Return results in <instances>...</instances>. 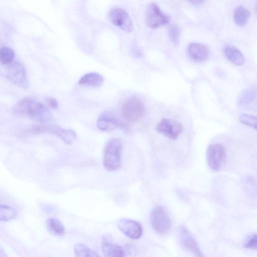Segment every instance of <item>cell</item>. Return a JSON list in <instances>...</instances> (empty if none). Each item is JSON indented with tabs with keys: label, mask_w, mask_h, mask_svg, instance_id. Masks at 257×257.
<instances>
[{
	"label": "cell",
	"mask_w": 257,
	"mask_h": 257,
	"mask_svg": "<svg viewBox=\"0 0 257 257\" xmlns=\"http://www.w3.org/2000/svg\"><path fill=\"white\" fill-rule=\"evenodd\" d=\"M16 113L37 119L42 122L52 120V116L48 108L41 102L32 97L25 98L16 105Z\"/></svg>",
	"instance_id": "1"
},
{
	"label": "cell",
	"mask_w": 257,
	"mask_h": 257,
	"mask_svg": "<svg viewBox=\"0 0 257 257\" xmlns=\"http://www.w3.org/2000/svg\"><path fill=\"white\" fill-rule=\"evenodd\" d=\"M122 142L120 139L113 138L109 140L104 148L103 166L109 171L118 169L121 166Z\"/></svg>",
	"instance_id": "2"
},
{
	"label": "cell",
	"mask_w": 257,
	"mask_h": 257,
	"mask_svg": "<svg viewBox=\"0 0 257 257\" xmlns=\"http://www.w3.org/2000/svg\"><path fill=\"white\" fill-rule=\"evenodd\" d=\"M27 133L30 134H50L57 136L67 145H71L75 141L77 135L71 129H64L55 125L35 124L30 126Z\"/></svg>",
	"instance_id": "3"
},
{
	"label": "cell",
	"mask_w": 257,
	"mask_h": 257,
	"mask_svg": "<svg viewBox=\"0 0 257 257\" xmlns=\"http://www.w3.org/2000/svg\"><path fill=\"white\" fill-rule=\"evenodd\" d=\"M121 113L126 120L137 121L145 113V107L143 102L138 98L133 97L127 99L123 103Z\"/></svg>",
	"instance_id": "4"
},
{
	"label": "cell",
	"mask_w": 257,
	"mask_h": 257,
	"mask_svg": "<svg viewBox=\"0 0 257 257\" xmlns=\"http://www.w3.org/2000/svg\"><path fill=\"white\" fill-rule=\"evenodd\" d=\"M206 158L209 167L214 171L222 169L225 164L226 151L221 144H212L207 149Z\"/></svg>",
	"instance_id": "5"
},
{
	"label": "cell",
	"mask_w": 257,
	"mask_h": 257,
	"mask_svg": "<svg viewBox=\"0 0 257 257\" xmlns=\"http://www.w3.org/2000/svg\"><path fill=\"white\" fill-rule=\"evenodd\" d=\"M6 75L9 81L15 85L22 88L28 86L26 70L20 62H13L7 65Z\"/></svg>",
	"instance_id": "6"
},
{
	"label": "cell",
	"mask_w": 257,
	"mask_h": 257,
	"mask_svg": "<svg viewBox=\"0 0 257 257\" xmlns=\"http://www.w3.org/2000/svg\"><path fill=\"white\" fill-rule=\"evenodd\" d=\"M145 19L148 27L156 29L168 23L170 17L163 14L156 4L152 3L146 10Z\"/></svg>",
	"instance_id": "7"
},
{
	"label": "cell",
	"mask_w": 257,
	"mask_h": 257,
	"mask_svg": "<svg viewBox=\"0 0 257 257\" xmlns=\"http://www.w3.org/2000/svg\"><path fill=\"white\" fill-rule=\"evenodd\" d=\"M150 220L153 228L158 233H167L171 227V221L169 216L162 206H158L153 210Z\"/></svg>",
	"instance_id": "8"
},
{
	"label": "cell",
	"mask_w": 257,
	"mask_h": 257,
	"mask_svg": "<svg viewBox=\"0 0 257 257\" xmlns=\"http://www.w3.org/2000/svg\"><path fill=\"white\" fill-rule=\"evenodd\" d=\"M156 130L166 137L175 140L183 131L182 124L173 119L163 118L157 124Z\"/></svg>",
	"instance_id": "9"
},
{
	"label": "cell",
	"mask_w": 257,
	"mask_h": 257,
	"mask_svg": "<svg viewBox=\"0 0 257 257\" xmlns=\"http://www.w3.org/2000/svg\"><path fill=\"white\" fill-rule=\"evenodd\" d=\"M110 21L126 32L130 33L133 30V25L128 14L120 8L111 10L108 14Z\"/></svg>",
	"instance_id": "10"
},
{
	"label": "cell",
	"mask_w": 257,
	"mask_h": 257,
	"mask_svg": "<svg viewBox=\"0 0 257 257\" xmlns=\"http://www.w3.org/2000/svg\"><path fill=\"white\" fill-rule=\"evenodd\" d=\"M178 231L179 238L184 249L196 256H204L196 240L186 227L181 226Z\"/></svg>",
	"instance_id": "11"
},
{
	"label": "cell",
	"mask_w": 257,
	"mask_h": 257,
	"mask_svg": "<svg viewBox=\"0 0 257 257\" xmlns=\"http://www.w3.org/2000/svg\"><path fill=\"white\" fill-rule=\"evenodd\" d=\"M117 226L121 232L131 239H138L143 234L141 224L135 220L121 218L117 221Z\"/></svg>",
	"instance_id": "12"
},
{
	"label": "cell",
	"mask_w": 257,
	"mask_h": 257,
	"mask_svg": "<svg viewBox=\"0 0 257 257\" xmlns=\"http://www.w3.org/2000/svg\"><path fill=\"white\" fill-rule=\"evenodd\" d=\"M237 104L243 109L257 111V88L250 87L243 90L239 95Z\"/></svg>",
	"instance_id": "13"
},
{
	"label": "cell",
	"mask_w": 257,
	"mask_h": 257,
	"mask_svg": "<svg viewBox=\"0 0 257 257\" xmlns=\"http://www.w3.org/2000/svg\"><path fill=\"white\" fill-rule=\"evenodd\" d=\"M97 126L103 131H111L117 128H126L125 124L114 114L104 112L100 114L97 120Z\"/></svg>",
	"instance_id": "14"
},
{
	"label": "cell",
	"mask_w": 257,
	"mask_h": 257,
	"mask_svg": "<svg viewBox=\"0 0 257 257\" xmlns=\"http://www.w3.org/2000/svg\"><path fill=\"white\" fill-rule=\"evenodd\" d=\"M188 52L192 59L199 62L205 61L209 55V50L206 46L196 43L189 45Z\"/></svg>",
	"instance_id": "15"
},
{
	"label": "cell",
	"mask_w": 257,
	"mask_h": 257,
	"mask_svg": "<svg viewBox=\"0 0 257 257\" xmlns=\"http://www.w3.org/2000/svg\"><path fill=\"white\" fill-rule=\"evenodd\" d=\"M103 83V76L95 72H90L82 76L78 81L80 85L98 87Z\"/></svg>",
	"instance_id": "16"
},
{
	"label": "cell",
	"mask_w": 257,
	"mask_h": 257,
	"mask_svg": "<svg viewBox=\"0 0 257 257\" xmlns=\"http://www.w3.org/2000/svg\"><path fill=\"white\" fill-rule=\"evenodd\" d=\"M224 53L226 58L236 65L241 66L244 62L245 59L243 55L233 46H226L224 48Z\"/></svg>",
	"instance_id": "17"
},
{
	"label": "cell",
	"mask_w": 257,
	"mask_h": 257,
	"mask_svg": "<svg viewBox=\"0 0 257 257\" xmlns=\"http://www.w3.org/2000/svg\"><path fill=\"white\" fill-rule=\"evenodd\" d=\"M102 251L105 256L122 257L124 256V251L118 245L103 241L101 244Z\"/></svg>",
	"instance_id": "18"
},
{
	"label": "cell",
	"mask_w": 257,
	"mask_h": 257,
	"mask_svg": "<svg viewBox=\"0 0 257 257\" xmlns=\"http://www.w3.org/2000/svg\"><path fill=\"white\" fill-rule=\"evenodd\" d=\"M250 16L249 11L242 6L236 7L233 13V20L239 26H244L247 23Z\"/></svg>",
	"instance_id": "19"
},
{
	"label": "cell",
	"mask_w": 257,
	"mask_h": 257,
	"mask_svg": "<svg viewBox=\"0 0 257 257\" xmlns=\"http://www.w3.org/2000/svg\"><path fill=\"white\" fill-rule=\"evenodd\" d=\"M47 226L52 233L58 236L65 234V228L61 221L56 218H50L47 220Z\"/></svg>",
	"instance_id": "20"
},
{
	"label": "cell",
	"mask_w": 257,
	"mask_h": 257,
	"mask_svg": "<svg viewBox=\"0 0 257 257\" xmlns=\"http://www.w3.org/2000/svg\"><path fill=\"white\" fill-rule=\"evenodd\" d=\"M75 255L78 257H98L99 255L88 246L82 243H78L74 246Z\"/></svg>",
	"instance_id": "21"
},
{
	"label": "cell",
	"mask_w": 257,
	"mask_h": 257,
	"mask_svg": "<svg viewBox=\"0 0 257 257\" xmlns=\"http://www.w3.org/2000/svg\"><path fill=\"white\" fill-rule=\"evenodd\" d=\"M243 185L248 194L251 197L257 196V181L252 177L245 176L242 180Z\"/></svg>",
	"instance_id": "22"
},
{
	"label": "cell",
	"mask_w": 257,
	"mask_h": 257,
	"mask_svg": "<svg viewBox=\"0 0 257 257\" xmlns=\"http://www.w3.org/2000/svg\"><path fill=\"white\" fill-rule=\"evenodd\" d=\"M15 53L13 49L8 47H2L0 50V61L2 64L8 65L13 62Z\"/></svg>",
	"instance_id": "23"
},
{
	"label": "cell",
	"mask_w": 257,
	"mask_h": 257,
	"mask_svg": "<svg viewBox=\"0 0 257 257\" xmlns=\"http://www.w3.org/2000/svg\"><path fill=\"white\" fill-rule=\"evenodd\" d=\"M17 212L14 208L1 204L0 206V220L9 221L16 217Z\"/></svg>",
	"instance_id": "24"
},
{
	"label": "cell",
	"mask_w": 257,
	"mask_h": 257,
	"mask_svg": "<svg viewBox=\"0 0 257 257\" xmlns=\"http://www.w3.org/2000/svg\"><path fill=\"white\" fill-rule=\"evenodd\" d=\"M239 120L244 125L257 130V116L242 113L239 115Z\"/></svg>",
	"instance_id": "25"
},
{
	"label": "cell",
	"mask_w": 257,
	"mask_h": 257,
	"mask_svg": "<svg viewBox=\"0 0 257 257\" xmlns=\"http://www.w3.org/2000/svg\"><path fill=\"white\" fill-rule=\"evenodd\" d=\"M180 30L179 28L174 25H171L168 30L170 40L174 45H178L179 42Z\"/></svg>",
	"instance_id": "26"
},
{
	"label": "cell",
	"mask_w": 257,
	"mask_h": 257,
	"mask_svg": "<svg viewBox=\"0 0 257 257\" xmlns=\"http://www.w3.org/2000/svg\"><path fill=\"white\" fill-rule=\"evenodd\" d=\"M245 248L252 250H257V234L250 236L244 244Z\"/></svg>",
	"instance_id": "27"
},
{
	"label": "cell",
	"mask_w": 257,
	"mask_h": 257,
	"mask_svg": "<svg viewBox=\"0 0 257 257\" xmlns=\"http://www.w3.org/2000/svg\"><path fill=\"white\" fill-rule=\"evenodd\" d=\"M46 102L48 106L53 109H56L58 107V101L54 98L49 97L47 98Z\"/></svg>",
	"instance_id": "28"
},
{
	"label": "cell",
	"mask_w": 257,
	"mask_h": 257,
	"mask_svg": "<svg viewBox=\"0 0 257 257\" xmlns=\"http://www.w3.org/2000/svg\"><path fill=\"white\" fill-rule=\"evenodd\" d=\"M190 3L194 5H198L203 3L206 0H187Z\"/></svg>",
	"instance_id": "29"
},
{
	"label": "cell",
	"mask_w": 257,
	"mask_h": 257,
	"mask_svg": "<svg viewBox=\"0 0 257 257\" xmlns=\"http://www.w3.org/2000/svg\"><path fill=\"white\" fill-rule=\"evenodd\" d=\"M255 9L257 12V2H256V5H255Z\"/></svg>",
	"instance_id": "30"
}]
</instances>
